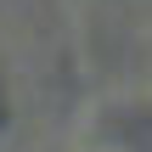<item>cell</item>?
<instances>
[{"label": "cell", "instance_id": "1", "mask_svg": "<svg viewBox=\"0 0 152 152\" xmlns=\"http://www.w3.org/2000/svg\"><path fill=\"white\" fill-rule=\"evenodd\" d=\"M0 124H6V96H0Z\"/></svg>", "mask_w": 152, "mask_h": 152}]
</instances>
